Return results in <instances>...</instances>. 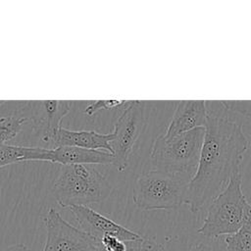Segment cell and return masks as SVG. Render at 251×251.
I'll use <instances>...</instances> for the list:
<instances>
[{
	"label": "cell",
	"mask_w": 251,
	"mask_h": 251,
	"mask_svg": "<svg viewBox=\"0 0 251 251\" xmlns=\"http://www.w3.org/2000/svg\"><path fill=\"white\" fill-rule=\"evenodd\" d=\"M46 240L42 251H91L101 245L80 228L68 223L51 208L44 218Z\"/></svg>",
	"instance_id": "52a82bcc"
},
{
	"label": "cell",
	"mask_w": 251,
	"mask_h": 251,
	"mask_svg": "<svg viewBox=\"0 0 251 251\" xmlns=\"http://www.w3.org/2000/svg\"><path fill=\"white\" fill-rule=\"evenodd\" d=\"M128 101L121 100V99H107V100H95L91 101V103L85 108L84 113L87 116H93L100 110H111L123 106L124 104H127Z\"/></svg>",
	"instance_id": "2e32d148"
},
{
	"label": "cell",
	"mask_w": 251,
	"mask_h": 251,
	"mask_svg": "<svg viewBox=\"0 0 251 251\" xmlns=\"http://www.w3.org/2000/svg\"><path fill=\"white\" fill-rule=\"evenodd\" d=\"M69 209L75 216L80 229L99 242L105 235H114L123 241H135L143 238L137 232L117 224L88 206H74Z\"/></svg>",
	"instance_id": "ba28073f"
},
{
	"label": "cell",
	"mask_w": 251,
	"mask_h": 251,
	"mask_svg": "<svg viewBox=\"0 0 251 251\" xmlns=\"http://www.w3.org/2000/svg\"><path fill=\"white\" fill-rule=\"evenodd\" d=\"M251 226V204L242 190V174L236 172L226 187L209 203L203 225L197 232L208 238H218Z\"/></svg>",
	"instance_id": "7a4b0ae2"
},
{
	"label": "cell",
	"mask_w": 251,
	"mask_h": 251,
	"mask_svg": "<svg viewBox=\"0 0 251 251\" xmlns=\"http://www.w3.org/2000/svg\"><path fill=\"white\" fill-rule=\"evenodd\" d=\"M208 117L207 101L183 100L178 101L173 117L164 134L165 138H172L180 133L206 126Z\"/></svg>",
	"instance_id": "9c48e42d"
},
{
	"label": "cell",
	"mask_w": 251,
	"mask_h": 251,
	"mask_svg": "<svg viewBox=\"0 0 251 251\" xmlns=\"http://www.w3.org/2000/svg\"><path fill=\"white\" fill-rule=\"evenodd\" d=\"M145 126V102L128 101L114 126V138L110 142L114 166L124 172L128 166L129 156Z\"/></svg>",
	"instance_id": "8992f818"
},
{
	"label": "cell",
	"mask_w": 251,
	"mask_h": 251,
	"mask_svg": "<svg viewBox=\"0 0 251 251\" xmlns=\"http://www.w3.org/2000/svg\"><path fill=\"white\" fill-rule=\"evenodd\" d=\"M4 103H5V101H3V100H0V106H2Z\"/></svg>",
	"instance_id": "603a6c76"
},
{
	"label": "cell",
	"mask_w": 251,
	"mask_h": 251,
	"mask_svg": "<svg viewBox=\"0 0 251 251\" xmlns=\"http://www.w3.org/2000/svg\"><path fill=\"white\" fill-rule=\"evenodd\" d=\"M188 251H213V249L208 244L201 242V243H197V244H194L193 246H191Z\"/></svg>",
	"instance_id": "44dd1931"
},
{
	"label": "cell",
	"mask_w": 251,
	"mask_h": 251,
	"mask_svg": "<svg viewBox=\"0 0 251 251\" xmlns=\"http://www.w3.org/2000/svg\"><path fill=\"white\" fill-rule=\"evenodd\" d=\"M113 132L100 133L95 130H72L61 127L53 136L52 143L57 146H75L89 150H100L112 153L110 142Z\"/></svg>",
	"instance_id": "8fae6325"
},
{
	"label": "cell",
	"mask_w": 251,
	"mask_h": 251,
	"mask_svg": "<svg viewBox=\"0 0 251 251\" xmlns=\"http://www.w3.org/2000/svg\"><path fill=\"white\" fill-rule=\"evenodd\" d=\"M27 121L28 119L24 117H0V145L7 144L10 140L14 139Z\"/></svg>",
	"instance_id": "5bb4252c"
},
{
	"label": "cell",
	"mask_w": 251,
	"mask_h": 251,
	"mask_svg": "<svg viewBox=\"0 0 251 251\" xmlns=\"http://www.w3.org/2000/svg\"><path fill=\"white\" fill-rule=\"evenodd\" d=\"M204 137V126L172 138L157 136L150 152L152 170L186 175L192 178L198 168Z\"/></svg>",
	"instance_id": "5b68a950"
},
{
	"label": "cell",
	"mask_w": 251,
	"mask_h": 251,
	"mask_svg": "<svg viewBox=\"0 0 251 251\" xmlns=\"http://www.w3.org/2000/svg\"><path fill=\"white\" fill-rule=\"evenodd\" d=\"M45 162L64 165H114L112 153L75 146H57L48 149Z\"/></svg>",
	"instance_id": "30bf717a"
},
{
	"label": "cell",
	"mask_w": 251,
	"mask_h": 251,
	"mask_svg": "<svg viewBox=\"0 0 251 251\" xmlns=\"http://www.w3.org/2000/svg\"><path fill=\"white\" fill-rule=\"evenodd\" d=\"M220 105L226 111L251 117V101H220Z\"/></svg>",
	"instance_id": "ac0fdd59"
},
{
	"label": "cell",
	"mask_w": 251,
	"mask_h": 251,
	"mask_svg": "<svg viewBox=\"0 0 251 251\" xmlns=\"http://www.w3.org/2000/svg\"><path fill=\"white\" fill-rule=\"evenodd\" d=\"M191 177L186 175L150 170L141 173L132 188L134 205L144 211L176 209L185 204Z\"/></svg>",
	"instance_id": "277c9868"
},
{
	"label": "cell",
	"mask_w": 251,
	"mask_h": 251,
	"mask_svg": "<svg viewBox=\"0 0 251 251\" xmlns=\"http://www.w3.org/2000/svg\"><path fill=\"white\" fill-rule=\"evenodd\" d=\"M112 191L107 177L92 165L61 166L52 185V194L63 208L102 202Z\"/></svg>",
	"instance_id": "3957f363"
},
{
	"label": "cell",
	"mask_w": 251,
	"mask_h": 251,
	"mask_svg": "<svg viewBox=\"0 0 251 251\" xmlns=\"http://www.w3.org/2000/svg\"><path fill=\"white\" fill-rule=\"evenodd\" d=\"M100 243L107 251H129L133 241H123L114 235H105Z\"/></svg>",
	"instance_id": "e0dca14e"
},
{
	"label": "cell",
	"mask_w": 251,
	"mask_h": 251,
	"mask_svg": "<svg viewBox=\"0 0 251 251\" xmlns=\"http://www.w3.org/2000/svg\"><path fill=\"white\" fill-rule=\"evenodd\" d=\"M44 108V118L36 121V130L42 133V140L52 141L55 133L62 127L63 118L71 110V102L65 100H44L40 101Z\"/></svg>",
	"instance_id": "7c38bea8"
},
{
	"label": "cell",
	"mask_w": 251,
	"mask_h": 251,
	"mask_svg": "<svg viewBox=\"0 0 251 251\" xmlns=\"http://www.w3.org/2000/svg\"><path fill=\"white\" fill-rule=\"evenodd\" d=\"M142 240H143V238H141V239H139V240L133 241V244H132V246H131V248H130L129 251H141V243H142ZM91 251H107V250H106L102 245H100V246H98L97 248H95V249H93V250H91Z\"/></svg>",
	"instance_id": "ffe728a7"
},
{
	"label": "cell",
	"mask_w": 251,
	"mask_h": 251,
	"mask_svg": "<svg viewBox=\"0 0 251 251\" xmlns=\"http://www.w3.org/2000/svg\"><path fill=\"white\" fill-rule=\"evenodd\" d=\"M141 251H167L165 247L158 243L153 238L143 237L142 243H141Z\"/></svg>",
	"instance_id": "d6986e66"
},
{
	"label": "cell",
	"mask_w": 251,
	"mask_h": 251,
	"mask_svg": "<svg viewBox=\"0 0 251 251\" xmlns=\"http://www.w3.org/2000/svg\"><path fill=\"white\" fill-rule=\"evenodd\" d=\"M47 148L26 147L4 144L0 145V168L27 161H44Z\"/></svg>",
	"instance_id": "4fadbf2b"
},
{
	"label": "cell",
	"mask_w": 251,
	"mask_h": 251,
	"mask_svg": "<svg viewBox=\"0 0 251 251\" xmlns=\"http://www.w3.org/2000/svg\"><path fill=\"white\" fill-rule=\"evenodd\" d=\"M226 251H251V226H244L238 231L226 235Z\"/></svg>",
	"instance_id": "9a60e30c"
},
{
	"label": "cell",
	"mask_w": 251,
	"mask_h": 251,
	"mask_svg": "<svg viewBox=\"0 0 251 251\" xmlns=\"http://www.w3.org/2000/svg\"><path fill=\"white\" fill-rule=\"evenodd\" d=\"M3 251H29L28 250V247L25 244H22V243H19V244H14V245H11L9 247H7L5 250Z\"/></svg>",
	"instance_id": "7402d4cb"
},
{
	"label": "cell",
	"mask_w": 251,
	"mask_h": 251,
	"mask_svg": "<svg viewBox=\"0 0 251 251\" xmlns=\"http://www.w3.org/2000/svg\"><path fill=\"white\" fill-rule=\"evenodd\" d=\"M208 107V105H207ZM248 140L240 123L225 114V109L208 108L205 137L198 168L191 178L185 204L193 213L210 203L240 170Z\"/></svg>",
	"instance_id": "6da1fadb"
}]
</instances>
